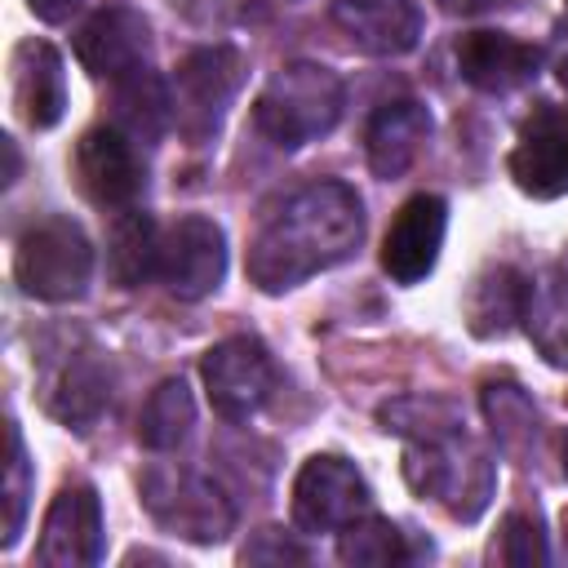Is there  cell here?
<instances>
[{"mask_svg": "<svg viewBox=\"0 0 568 568\" xmlns=\"http://www.w3.org/2000/svg\"><path fill=\"white\" fill-rule=\"evenodd\" d=\"M364 240V204L346 182H311L293 191L248 244V280L262 293L297 288L302 280L346 262Z\"/></svg>", "mask_w": 568, "mask_h": 568, "instance_id": "1", "label": "cell"}, {"mask_svg": "<svg viewBox=\"0 0 568 568\" xmlns=\"http://www.w3.org/2000/svg\"><path fill=\"white\" fill-rule=\"evenodd\" d=\"M346 89L342 80L320 62H284L257 93L253 120L280 151H302L306 142H320L342 120Z\"/></svg>", "mask_w": 568, "mask_h": 568, "instance_id": "2", "label": "cell"}, {"mask_svg": "<svg viewBox=\"0 0 568 568\" xmlns=\"http://www.w3.org/2000/svg\"><path fill=\"white\" fill-rule=\"evenodd\" d=\"M404 479L417 497L439 501L453 519H479L493 497V462L488 453L457 426L448 435L413 439L404 448Z\"/></svg>", "mask_w": 568, "mask_h": 568, "instance_id": "3", "label": "cell"}, {"mask_svg": "<svg viewBox=\"0 0 568 568\" xmlns=\"http://www.w3.org/2000/svg\"><path fill=\"white\" fill-rule=\"evenodd\" d=\"M13 280L27 297L75 302L93 280V244L71 217L36 222L13 248Z\"/></svg>", "mask_w": 568, "mask_h": 568, "instance_id": "4", "label": "cell"}, {"mask_svg": "<svg viewBox=\"0 0 568 568\" xmlns=\"http://www.w3.org/2000/svg\"><path fill=\"white\" fill-rule=\"evenodd\" d=\"M142 506L151 519L195 546H213L231 532L235 510L213 479L186 466H151L142 475Z\"/></svg>", "mask_w": 568, "mask_h": 568, "instance_id": "5", "label": "cell"}, {"mask_svg": "<svg viewBox=\"0 0 568 568\" xmlns=\"http://www.w3.org/2000/svg\"><path fill=\"white\" fill-rule=\"evenodd\" d=\"M244 84V58L226 44H209V49H195L178 62L173 71V124L186 142H209L222 120H226V106L235 102Z\"/></svg>", "mask_w": 568, "mask_h": 568, "instance_id": "6", "label": "cell"}, {"mask_svg": "<svg viewBox=\"0 0 568 568\" xmlns=\"http://www.w3.org/2000/svg\"><path fill=\"white\" fill-rule=\"evenodd\" d=\"M373 506V493L355 462L337 453H315L302 462L293 479V524L302 532H342L346 524L364 519Z\"/></svg>", "mask_w": 568, "mask_h": 568, "instance_id": "7", "label": "cell"}, {"mask_svg": "<svg viewBox=\"0 0 568 568\" xmlns=\"http://www.w3.org/2000/svg\"><path fill=\"white\" fill-rule=\"evenodd\" d=\"M200 377H204V390H209V404L217 417L248 422L266 404L275 368H271V355L257 337H226V342L204 351Z\"/></svg>", "mask_w": 568, "mask_h": 568, "instance_id": "8", "label": "cell"}, {"mask_svg": "<svg viewBox=\"0 0 568 568\" xmlns=\"http://www.w3.org/2000/svg\"><path fill=\"white\" fill-rule=\"evenodd\" d=\"M155 275L164 280V288L182 302H200L209 297L222 275H226V235L213 217H178L164 235H160V266Z\"/></svg>", "mask_w": 568, "mask_h": 568, "instance_id": "9", "label": "cell"}, {"mask_svg": "<svg viewBox=\"0 0 568 568\" xmlns=\"http://www.w3.org/2000/svg\"><path fill=\"white\" fill-rule=\"evenodd\" d=\"M75 178H80V191L93 204H102V209H133V200L142 195L146 169H142L138 142L124 129L98 124L75 146Z\"/></svg>", "mask_w": 568, "mask_h": 568, "instance_id": "10", "label": "cell"}, {"mask_svg": "<svg viewBox=\"0 0 568 568\" xmlns=\"http://www.w3.org/2000/svg\"><path fill=\"white\" fill-rule=\"evenodd\" d=\"M36 559L44 568H89L102 559V501L89 484H67L49 501Z\"/></svg>", "mask_w": 568, "mask_h": 568, "instance_id": "11", "label": "cell"}, {"mask_svg": "<svg viewBox=\"0 0 568 568\" xmlns=\"http://www.w3.org/2000/svg\"><path fill=\"white\" fill-rule=\"evenodd\" d=\"M510 178L532 200L568 195V111L564 106H550V102L532 106L510 151Z\"/></svg>", "mask_w": 568, "mask_h": 568, "instance_id": "12", "label": "cell"}, {"mask_svg": "<svg viewBox=\"0 0 568 568\" xmlns=\"http://www.w3.org/2000/svg\"><path fill=\"white\" fill-rule=\"evenodd\" d=\"M444 226H448V204L430 191H417L413 200L399 204L386 240H382V271L395 284H417L435 271V257L444 248Z\"/></svg>", "mask_w": 568, "mask_h": 568, "instance_id": "13", "label": "cell"}, {"mask_svg": "<svg viewBox=\"0 0 568 568\" xmlns=\"http://www.w3.org/2000/svg\"><path fill=\"white\" fill-rule=\"evenodd\" d=\"M146 53H151V27L129 4L98 9L75 36V58L98 80H120V75L146 67Z\"/></svg>", "mask_w": 568, "mask_h": 568, "instance_id": "14", "label": "cell"}, {"mask_svg": "<svg viewBox=\"0 0 568 568\" xmlns=\"http://www.w3.org/2000/svg\"><path fill=\"white\" fill-rule=\"evenodd\" d=\"M333 22L359 53L373 58H399L422 36V13L413 0H333Z\"/></svg>", "mask_w": 568, "mask_h": 568, "instance_id": "15", "label": "cell"}, {"mask_svg": "<svg viewBox=\"0 0 568 568\" xmlns=\"http://www.w3.org/2000/svg\"><path fill=\"white\" fill-rule=\"evenodd\" d=\"M541 67V49L506 36V31H470L457 40V71L466 84L484 93H510L528 84Z\"/></svg>", "mask_w": 568, "mask_h": 568, "instance_id": "16", "label": "cell"}, {"mask_svg": "<svg viewBox=\"0 0 568 568\" xmlns=\"http://www.w3.org/2000/svg\"><path fill=\"white\" fill-rule=\"evenodd\" d=\"M111 399V373L98 359V351H75L62 355L49 373H44V408L75 430H89L102 408Z\"/></svg>", "mask_w": 568, "mask_h": 568, "instance_id": "17", "label": "cell"}, {"mask_svg": "<svg viewBox=\"0 0 568 568\" xmlns=\"http://www.w3.org/2000/svg\"><path fill=\"white\" fill-rule=\"evenodd\" d=\"M13 102L31 129H53L67 111V71L49 40H22L13 53Z\"/></svg>", "mask_w": 568, "mask_h": 568, "instance_id": "18", "label": "cell"}, {"mask_svg": "<svg viewBox=\"0 0 568 568\" xmlns=\"http://www.w3.org/2000/svg\"><path fill=\"white\" fill-rule=\"evenodd\" d=\"M430 138V111L413 98L382 102L364 129V151L377 178H399Z\"/></svg>", "mask_w": 568, "mask_h": 568, "instance_id": "19", "label": "cell"}, {"mask_svg": "<svg viewBox=\"0 0 568 568\" xmlns=\"http://www.w3.org/2000/svg\"><path fill=\"white\" fill-rule=\"evenodd\" d=\"M111 111H115V129H124L133 142L151 146L173 124V89L151 67H138V71L111 80Z\"/></svg>", "mask_w": 568, "mask_h": 568, "instance_id": "20", "label": "cell"}, {"mask_svg": "<svg viewBox=\"0 0 568 568\" xmlns=\"http://www.w3.org/2000/svg\"><path fill=\"white\" fill-rule=\"evenodd\" d=\"M532 302V284L515 266H488L466 293V324L475 337H506Z\"/></svg>", "mask_w": 568, "mask_h": 568, "instance_id": "21", "label": "cell"}, {"mask_svg": "<svg viewBox=\"0 0 568 568\" xmlns=\"http://www.w3.org/2000/svg\"><path fill=\"white\" fill-rule=\"evenodd\" d=\"M155 266H160V231H155L151 213L120 209L106 231V275L120 288H138L142 280L155 275Z\"/></svg>", "mask_w": 568, "mask_h": 568, "instance_id": "22", "label": "cell"}, {"mask_svg": "<svg viewBox=\"0 0 568 568\" xmlns=\"http://www.w3.org/2000/svg\"><path fill=\"white\" fill-rule=\"evenodd\" d=\"M191 426H195V399H191V390H186L182 377L160 382V386L146 395L142 413H138V439H142V448H151V453L178 448V444L191 435Z\"/></svg>", "mask_w": 568, "mask_h": 568, "instance_id": "23", "label": "cell"}, {"mask_svg": "<svg viewBox=\"0 0 568 568\" xmlns=\"http://www.w3.org/2000/svg\"><path fill=\"white\" fill-rule=\"evenodd\" d=\"M337 559H342V564H355V568H386V564H399V559H404V532H399L390 519L364 515V519H355V524L342 528V537H337Z\"/></svg>", "mask_w": 568, "mask_h": 568, "instance_id": "24", "label": "cell"}, {"mask_svg": "<svg viewBox=\"0 0 568 568\" xmlns=\"http://www.w3.org/2000/svg\"><path fill=\"white\" fill-rule=\"evenodd\" d=\"M377 422H382V430H395L408 439H430V435H448V430L466 426L448 399H430V395H408V399L382 404Z\"/></svg>", "mask_w": 568, "mask_h": 568, "instance_id": "25", "label": "cell"}, {"mask_svg": "<svg viewBox=\"0 0 568 568\" xmlns=\"http://www.w3.org/2000/svg\"><path fill=\"white\" fill-rule=\"evenodd\" d=\"M484 417H488L497 444L510 453H519L524 439L537 435V408L528 404V395L515 382H488L484 386Z\"/></svg>", "mask_w": 568, "mask_h": 568, "instance_id": "26", "label": "cell"}, {"mask_svg": "<svg viewBox=\"0 0 568 568\" xmlns=\"http://www.w3.org/2000/svg\"><path fill=\"white\" fill-rule=\"evenodd\" d=\"M9 462H4V537L0 546L9 550L22 532V519H27V497H31V462H27V448H22V430L18 422H9Z\"/></svg>", "mask_w": 568, "mask_h": 568, "instance_id": "27", "label": "cell"}, {"mask_svg": "<svg viewBox=\"0 0 568 568\" xmlns=\"http://www.w3.org/2000/svg\"><path fill=\"white\" fill-rule=\"evenodd\" d=\"M501 564L510 568H532V564H546V532L532 515H506L501 524V546H497Z\"/></svg>", "mask_w": 568, "mask_h": 568, "instance_id": "28", "label": "cell"}, {"mask_svg": "<svg viewBox=\"0 0 568 568\" xmlns=\"http://www.w3.org/2000/svg\"><path fill=\"white\" fill-rule=\"evenodd\" d=\"M240 559H244V564H302L306 550H302L297 541H288L280 528H262V532L240 550Z\"/></svg>", "mask_w": 568, "mask_h": 568, "instance_id": "29", "label": "cell"}, {"mask_svg": "<svg viewBox=\"0 0 568 568\" xmlns=\"http://www.w3.org/2000/svg\"><path fill=\"white\" fill-rule=\"evenodd\" d=\"M84 0H27V9L40 18V22H67Z\"/></svg>", "mask_w": 568, "mask_h": 568, "instance_id": "30", "label": "cell"}, {"mask_svg": "<svg viewBox=\"0 0 568 568\" xmlns=\"http://www.w3.org/2000/svg\"><path fill=\"white\" fill-rule=\"evenodd\" d=\"M0 151H4V178L0 182L9 186L18 178V146H13V138H0Z\"/></svg>", "mask_w": 568, "mask_h": 568, "instance_id": "31", "label": "cell"}, {"mask_svg": "<svg viewBox=\"0 0 568 568\" xmlns=\"http://www.w3.org/2000/svg\"><path fill=\"white\" fill-rule=\"evenodd\" d=\"M493 4H501V0H444V9H453V13H475V9H493Z\"/></svg>", "mask_w": 568, "mask_h": 568, "instance_id": "32", "label": "cell"}, {"mask_svg": "<svg viewBox=\"0 0 568 568\" xmlns=\"http://www.w3.org/2000/svg\"><path fill=\"white\" fill-rule=\"evenodd\" d=\"M555 297H564V302H568V253L559 257V280H555Z\"/></svg>", "mask_w": 568, "mask_h": 568, "instance_id": "33", "label": "cell"}, {"mask_svg": "<svg viewBox=\"0 0 568 568\" xmlns=\"http://www.w3.org/2000/svg\"><path fill=\"white\" fill-rule=\"evenodd\" d=\"M555 80H559V84L568 89V49H564V53L555 58Z\"/></svg>", "mask_w": 568, "mask_h": 568, "instance_id": "34", "label": "cell"}, {"mask_svg": "<svg viewBox=\"0 0 568 568\" xmlns=\"http://www.w3.org/2000/svg\"><path fill=\"white\" fill-rule=\"evenodd\" d=\"M564 475H568V439H564Z\"/></svg>", "mask_w": 568, "mask_h": 568, "instance_id": "35", "label": "cell"}]
</instances>
